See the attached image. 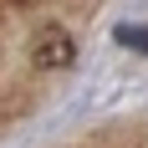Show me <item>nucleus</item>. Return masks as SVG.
Masks as SVG:
<instances>
[{"instance_id": "nucleus-1", "label": "nucleus", "mask_w": 148, "mask_h": 148, "mask_svg": "<svg viewBox=\"0 0 148 148\" xmlns=\"http://www.w3.org/2000/svg\"><path fill=\"white\" fill-rule=\"evenodd\" d=\"M72 36L66 31H46L41 41H36V51H31V61L36 66H46V72H61V66H72Z\"/></svg>"}, {"instance_id": "nucleus-2", "label": "nucleus", "mask_w": 148, "mask_h": 148, "mask_svg": "<svg viewBox=\"0 0 148 148\" xmlns=\"http://www.w3.org/2000/svg\"><path fill=\"white\" fill-rule=\"evenodd\" d=\"M118 41H128V46H143V51H148V31H138V26H123V31H118Z\"/></svg>"}]
</instances>
